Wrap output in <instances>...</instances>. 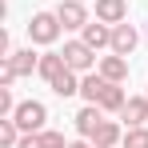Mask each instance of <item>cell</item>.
<instances>
[{
    "mask_svg": "<svg viewBox=\"0 0 148 148\" xmlns=\"http://www.w3.org/2000/svg\"><path fill=\"white\" fill-rule=\"evenodd\" d=\"M12 120L20 124V132H44V120H48V108H44L40 100H24V104H16Z\"/></svg>",
    "mask_w": 148,
    "mask_h": 148,
    "instance_id": "1",
    "label": "cell"
},
{
    "mask_svg": "<svg viewBox=\"0 0 148 148\" xmlns=\"http://www.w3.org/2000/svg\"><path fill=\"white\" fill-rule=\"evenodd\" d=\"M60 16L56 12H36L32 20H28V36H32V44H52L56 36H60Z\"/></svg>",
    "mask_w": 148,
    "mask_h": 148,
    "instance_id": "2",
    "label": "cell"
},
{
    "mask_svg": "<svg viewBox=\"0 0 148 148\" xmlns=\"http://www.w3.org/2000/svg\"><path fill=\"white\" fill-rule=\"evenodd\" d=\"M64 64H68L72 72H92L96 48H88L84 40H68V44H64Z\"/></svg>",
    "mask_w": 148,
    "mask_h": 148,
    "instance_id": "3",
    "label": "cell"
},
{
    "mask_svg": "<svg viewBox=\"0 0 148 148\" xmlns=\"http://www.w3.org/2000/svg\"><path fill=\"white\" fill-rule=\"evenodd\" d=\"M136 44H140V32L132 24H112V52H116V56L136 52Z\"/></svg>",
    "mask_w": 148,
    "mask_h": 148,
    "instance_id": "4",
    "label": "cell"
},
{
    "mask_svg": "<svg viewBox=\"0 0 148 148\" xmlns=\"http://www.w3.org/2000/svg\"><path fill=\"white\" fill-rule=\"evenodd\" d=\"M56 16H60V24H64V28H84V24H88V8H84L80 0H60Z\"/></svg>",
    "mask_w": 148,
    "mask_h": 148,
    "instance_id": "5",
    "label": "cell"
},
{
    "mask_svg": "<svg viewBox=\"0 0 148 148\" xmlns=\"http://www.w3.org/2000/svg\"><path fill=\"white\" fill-rule=\"evenodd\" d=\"M80 32H84L80 40H84L88 48H112V28L104 24V20H88Z\"/></svg>",
    "mask_w": 148,
    "mask_h": 148,
    "instance_id": "6",
    "label": "cell"
},
{
    "mask_svg": "<svg viewBox=\"0 0 148 148\" xmlns=\"http://www.w3.org/2000/svg\"><path fill=\"white\" fill-rule=\"evenodd\" d=\"M96 20H104V24H124V20H128V0H96Z\"/></svg>",
    "mask_w": 148,
    "mask_h": 148,
    "instance_id": "7",
    "label": "cell"
},
{
    "mask_svg": "<svg viewBox=\"0 0 148 148\" xmlns=\"http://www.w3.org/2000/svg\"><path fill=\"white\" fill-rule=\"evenodd\" d=\"M72 120H76V132L92 140V132H96L100 120H104V108H100V104H88V108H80V112H76Z\"/></svg>",
    "mask_w": 148,
    "mask_h": 148,
    "instance_id": "8",
    "label": "cell"
},
{
    "mask_svg": "<svg viewBox=\"0 0 148 148\" xmlns=\"http://www.w3.org/2000/svg\"><path fill=\"white\" fill-rule=\"evenodd\" d=\"M124 140V128L116 120H100V128L92 132V148H116Z\"/></svg>",
    "mask_w": 148,
    "mask_h": 148,
    "instance_id": "9",
    "label": "cell"
},
{
    "mask_svg": "<svg viewBox=\"0 0 148 148\" xmlns=\"http://www.w3.org/2000/svg\"><path fill=\"white\" fill-rule=\"evenodd\" d=\"M48 84H52V92H56V96H76V92H80V72H72V68L64 64Z\"/></svg>",
    "mask_w": 148,
    "mask_h": 148,
    "instance_id": "10",
    "label": "cell"
},
{
    "mask_svg": "<svg viewBox=\"0 0 148 148\" xmlns=\"http://www.w3.org/2000/svg\"><path fill=\"white\" fill-rule=\"evenodd\" d=\"M120 120L128 124V128L144 124V120H148V100H144V96H128V100H124V108H120Z\"/></svg>",
    "mask_w": 148,
    "mask_h": 148,
    "instance_id": "11",
    "label": "cell"
},
{
    "mask_svg": "<svg viewBox=\"0 0 148 148\" xmlns=\"http://www.w3.org/2000/svg\"><path fill=\"white\" fill-rule=\"evenodd\" d=\"M108 84H112V80H104L100 72H84V80H80V96L88 100V104H100V96H104Z\"/></svg>",
    "mask_w": 148,
    "mask_h": 148,
    "instance_id": "12",
    "label": "cell"
},
{
    "mask_svg": "<svg viewBox=\"0 0 148 148\" xmlns=\"http://www.w3.org/2000/svg\"><path fill=\"white\" fill-rule=\"evenodd\" d=\"M100 76H104V80H112V84H120L124 76H128V60L116 56V52H112V56H104V60H100Z\"/></svg>",
    "mask_w": 148,
    "mask_h": 148,
    "instance_id": "13",
    "label": "cell"
},
{
    "mask_svg": "<svg viewBox=\"0 0 148 148\" xmlns=\"http://www.w3.org/2000/svg\"><path fill=\"white\" fill-rule=\"evenodd\" d=\"M8 60H12V68H16V76H32L36 68H40V56H36L32 48H20V52H12Z\"/></svg>",
    "mask_w": 148,
    "mask_h": 148,
    "instance_id": "14",
    "label": "cell"
},
{
    "mask_svg": "<svg viewBox=\"0 0 148 148\" xmlns=\"http://www.w3.org/2000/svg\"><path fill=\"white\" fill-rule=\"evenodd\" d=\"M20 136H24L20 124L12 120V116H0V144H4V148H16V144H20Z\"/></svg>",
    "mask_w": 148,
    "mask_h": 148,
    "instance_id": "15",
    "label": "cell"
},
{
    "mask_svg": "<svg viewBox=\"0 0 148 148\" xmlns=\"http://www.w3.org/2000/svg\"><path fill=\"white\" fill-rule=\"evenodd\" d=\"M124 100H128V96H124L120 84H108V88H104V96H100V108H104V112H120Z\"/></svg>",
    "mask_w": 148,
    "mask_h": 148,
    "instance_id": "16",
    "label": "cell"
},
{
    "mask_svg": "<svg viewBox=\"0 0 148 148\" xmlns=\"http://www.w3.org/2000/svg\"><path fill=\"white\" fill-rule=\"evenodd\" d=\"M60 68H64V52H44V56H40V68H36V72L44 76V80H52V76L60 72Z\"/></svg>",
    "mask_w": 148,
    "mask_h": 148,
    "instance_id": "17",
    "label": "cell"
},
{
    "mask_svg": "<svg viewBox=\"0 0 148 148\" xmlns=\"http://www.w3.org/2000/svg\"><path fill=\"white\" fill-rule=\"evenodd\" d=\"M124 148H148V128L144 124H136V128H124Z\"/></svg>",
    "mask_w": 148,
    "mask_h": 148,
    "instance_id": "18",
    "label": "cell"
},
{
    "mask_svg": "<svg viewBox=\"0 0 148 148\" xmlns=\"http://www.w3.org/2000/svg\"><path fill=\"white\" fill-rule=\"evenodd\" d=\"M40 144H44V148H68V140H64V132L44 128V132H40Z\"/></svg>",
    "mask_w": 148,
    "mask_h": 148,
    "instance_id": "19",
    "label": "cell"
},
{
    "mask_svg": "<svg viewBox=\"0 0 148 148\" xmlns=\"http://www.w3.org/2000/svg\"><path fill=\"white\" fill-rule=\"evenodd\" d=\"M16 112V100H12V88H0V116H12Z\"/></svg>",
    "mask_w": 148,
    "mask_h": 148,
    "instance_id": "20",
    "label": "cell"
},
{
    "mask_svg": "<svg viewBox=\"0 0 148 148\" xmlns=\"http://www.w3.org/2000/svg\"><path fill=\"white\" fill-rule=\"evenodd\" d=\"M12 80H16V68H12V60H4L0 64V88H12Z\"/></svg>",
    "mask_w": 148,
    "mask_h": 148,
    "instance_id": "21",
    "label": "cell"
},
{
    "mask_svg": "<svg viewBox=\"0 0 148 148\" xmlns=\"http://www.w3.org/2000/svg\"><path fill=\"white\" fill-rule=\"evenodd\" d=\"M16 148H44V144H40V132H24Z\"/></svg>",
    "mask_w": 148,
    "mask_h": 148,
    "instance_id": "22",
    "label": "cell"
},
{
    "mask_svg": "<svg viewBox=\"0 0 148 148\" xmlns=\"http://www.w3.org/2000/svg\"><path fill=\"white\" fill-rule=\"evenodd\" d=\"M68 148H92V140L84 136V140H72V144H68Z\"/></svg>",
    "mask_w": 148,
    "mask_h": 148,
    "instance_id": "23",
    "label": "cell"
}]
</instances>
